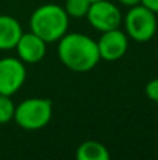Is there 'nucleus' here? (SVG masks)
<instances>
[{"label": "nucleus", "instance_id": "nucleus-11", "mask_svg": "<svg viewBox=\"0 0 158 160\" xmlns=\"http://www.w3.org/2000/svg\"><path fill=\"white\" fill-rule=\"evenodd\" d=\"M91 3V0H66L63 8L70 18H84Z\"/></svg>", "mask_w": 158, "mask_h": 160}, {"label": "nucleus", "instance_id": "nucleus-13", "mask_svg": "<svg viewBox=\"0 0 158 160\" xmlns=\"http://www.w3.org/2000/svg\"><path fill=\"white\" fill-rule=\"evenodd\" d=\"M144 91H146V96H147L151 101L158 104V79L150 80V82L147 83V86H146Z\"/></svg>", "mask_w": 158, "mask_h": 160}, {"label": "nucleus", "instance_id": "nucleus-9", "mask_svg": "<svg viewBox=\"0 0 158 160\" xmlns=\"http://www.w3.org/2000/svg\"><path fill=\"white\" fill-rule=\"evenodd\" d=\"M22 32L18 20L7 14H0V51L14 49Z\"/></svg>", "mask_w": 158, "mask_h": 160}, {"label": "nucleus", "instance_id": "nucleus-10", "mask_svg": "<svg viewBox=\"0 0 158 160\" xmlns=\"http://www.w3.org/2000/svg\"><path fill=\"white\" fill-rule=\"evenodd\" d=\"M77 160H109L111 153L108 148L98 141H86L76 149Z\"/></svg>", "mask_w": 158, "mask_h": 160}, {"label": "nucleus", "instance_id": "nucleus-7", "mask_svg": "<svg viewBox=\"0 0 158 160\" xmlns=\"http://www.w3.org/2000/svg\"><path fill=\"white\" fill-rule=\"evenodd\" d=\"M97 45L101 61L115 62L119 61L126 53L129 47V37L120 28H115V30H109L101 34Z\"/></svg>", "mask_w": 158, "mask_h": 160}, {"label": "nucleus", "instance_id": "nucleus-2", "mask_svg": "<svg viewBox=\"0 0 158 160\" xmlns=\"http://www.w3.org/2000/svg\"><path fill=\"white\" fill-rule=\"evenodd\" d=\"M70 17L62 6L46 3L34 10L30 17V31L41 37L46 44L58 42L69 30Z\"/></svg>", "mask_w": 158, "mask_h": 160}, {"label": "nucleus", "instance_id": "nucleus-1", "mask_svg": "<svg viewBox=\"0 0 158 160\" xmlns=\"http://www.w3.org/2000/svg\"><path fill=\"white\" fill-rule=\"evenodd\" d=\"M58 44V56L69 70L87 73L101 61L97 41L86 34L66 32Z\"/></svg>", "mask_w": 158, "mask_h": 160}, {"label": "nucleus", "instance_id": "nucleus-4", "mask_svg": "<svg viewBox=\"0 0 158 160\" xmlns=\"http://www.w3.org/2000/svg\"><path fill=\"white\" fill-rule=\"evenodd\" d=\"M123 22L126 35L136 42H147L153 39L158 28L157 14L143 4L129 8Z\"/></svg>", "mask_w": 158, "mask_h": 160}, {"label": "nucleus", "instance_id": "nucleus-6", "mask_svg": "<svg viewBox=\"0 0 158 160\" xmlns=\"http://www.w3.org/2000/svg\"><path fill=\"white\" fill-rule=\"evenodd\" d=\"M27 68L22 61L13 56L0 59V94L13 96L24 86Z\"/></svg>", "mask_w": 158, "mask_h": 160}, {"label": "nucleus", "instance_id": "nucleus-12", "mask_svg": "<svg viewBox=\"0 0 158 160\" xmlns=\"http://www.w3.org/2000/svg\"><path fill=\"white\" fill-rule=\"evenodd\" d=\"M16 104L11 100V96L0 94V125L13 121Z\"/></svg>", "mask_w": 158, "mask_h": 160}, {"label": "nucleus", "instance_id": "nucleus-8", "mask_svg": "<svg viewBox=\"0 0 158 160\" xmlns=\"http://www.w3.org/2000/svg\"><path fill=\"white\" fill-rule=\"evenodd\" d=\"M46 42L34 34L32 31L30 32H22L17 42L16 48L17 58L22 61L25 65H34L39 63L46 55Z\"/></svg>", "mask_w": 158, "mask_h": 160}, {"label": "nucleus", "instance_id": "nucleus-3", "mask_svg": "<svg viewBox=\"0 0 158 160\" xmlns=\"http://www.w3.org/2000/svg\"><path fill=\"white\" fill-rule=\"evenodd\" d=\"M53 105L49 98L31 97L16 105L14 121L24 131H39L52 119Z\"/></svg>", "mask_w": 158, "mask_h": 160}, {"label": "nucleus", "instance_id": "nucleus-5", "mask_svg": "<svg viewBox=\"0 0 158 160\" xmlns=\"http://www.w3.org/2000/svg\"><path fill=\"white\" fill-rule=\"evenodd\" d=\"M86 18L100 32L119 28L123 22V16L119 7L109 0H97L92 2Z\"/></svg>", "mask_w": 158, "mask_h": 160}, {"label": "nucleus", "instance_id": "nucleus-14", "mask_svg": "<svg viewBox=\"0 0 158 160\" xmlns=\"http://www.w3.org/2000/svg\"><path fill=\"white\" fill-rule=\"evenodd\" d=\"M142 4L146 6L147 8H150L156 14H158V0H142Z\"/></svg>", "mask_w": 158, "mask_h": 160}, {"label": "nucleus", "instance_id": "nucleus-15", "mask_svg": "<svg viewBox=\"0 0 158 160\" xmlns=\"http://www.w3.org/2000/svg\"><path fill=\"white\" fill-rule=\"evenodd\" d=\"M122 6L125 7H133V6H137V4H142V0H118Z\"/></svg>", "mask_w": 158, "mask_h": 160}, {"label": "nucleus", "instance_id": "nucleus-16", "mask_svg": "<svg viewBox=\"0 0 158 160\" xmlns=\"http://www.w3.org/2000/svg\"><path fill=\"white\" fill-rule=\"evenodd\" d=\"M91 2H97V0H91Z\"/></svg>", "mask_w": 158, "mask_h": 160}]
</instances>
